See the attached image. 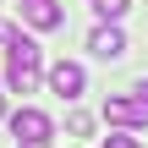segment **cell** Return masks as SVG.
I'll return each mask as SVG.
<instances>
[{
  "label": "cell",
  "instance_id": "obj_1",
  "mask_svg": "<svg viewBox=\"0 0 148 148\" xmlns=\"http://www.w3.org/2000/svg\"><path fill=\"white\" fill-rule=\"evenodd\" d=\"M38 71H44V49L22 33H11V55H5V82L11 93H33L38 88Z\"/></svg>",
  "mask_w": 148,
  "mask_h": 148
},
{
  "label": "cell",
  "instance_id": "obj_2",
  "mask_svg": "<svg viewBox=\"0 0 148 148\" xmlns=\"http://www.w3.org/2000/svg\"><path fill=\"white\" fill-rule=\"evenodd\" d=\"M104 121L137 132V126H148V99H137V93H115V99H104Z\"/></svg>",
  "mask_w": 148,
  "mask_h": 148
},
{
  "label": "cell",
  "instance_id": "obj_3",
  "mask_svg": "<svg viewBox=\"0 0 148 148\" xmlns=\"http://www.w3.org/2000/svg\"><path fill=\"white\" fill-rule=\"evenodd\" d=\"M11 132H16V143H49V132H55V121H49L44 110H33V104H22V110L11 115Z\"/></svg>",
  "mask_w": 148,
  "mask_h": 148
},
{
  "label": "cell",
  "instance_id": "obj_4",
  "mask_svg": "<svg viewBox=\"0 0 148 148\" xmlns=\"http://www.w3.org/2000/svg\"><path fill=\"white\" fill-rule=\"evenodd\" d=\"M88 49H93L99 60H121V55H126V33H121V22H99V27L88 33Z\"/></svg>",
  "mask_w": 148,
  "mask_h": 148
},
{
  "label": "cell",
  "instance_id": "obj_5",
  "mask_svg": "<svg viewBox=\"0 0 148 148\" xmlns=\"http://www.w3.org/2000/svg\"><path fill=\"white\" fill-rule=\"evenodd\" d=\"M49 88H55L60 99H77V93L88 88V71H82L77 60H55V66H49Z\"/></svg>",
  "mask_w": 148,
  "mask_h": 148
},
{
  "label": "cell",
  "instance_id": "obj_6",
  "mask_svg": "<svg viewBox=\"0 0 148 148\" xmlns=\"http://www.w3.org/2000/svg\"><path fill=\"white\" fill-rule=\"evenodd\" d=\"M22 22L38 27V33H49V27L66 22V11H60V0H22Z\"/></svg>",
  "mask_w": 148,
  "mask_h": 148
},
{
  "label": "cell",
  "instance_id": "obj_7",
  "mask_svg": "<svg viewBox=\"0 0 148 148\" xmlns=\"http://www.w3.org/2000/svg\"><path fill=\"white\" fill-rule=\"evenodd\" d=\"M93 11H99L104 22H121V16L132 11V0H93Z\"/></svg>",
  "mask_w": 148,
  "mask_h": 148
},
{
  "label": "cell",
  "instance_id": "obj_8",
  "mask_svg": "<svg viewBox=\"0 0 148 148\" xmlns=\"http://www.w3.org/2000/svg\"><path fill=\"white\" fill-rule=\"evenodd\" d=\"M88 126H93V121H88L82 110H71V115H66V132H71V137H88Z\"/></svg>",
  "mask_w": 148,
  "mask_h": 148
},
{
  "label": "cell",
  "instance_id": "obj_9",
  "mask_svg": "<svg viewBox=\"0 0 148 148\" xmlns=\"http://www.w3.org/2000/svg\"><path fill=\"white\" fill-rule=\"evenodd\" d=\"M104 148H137V137H126V132H110V137H104Z\"/></svg>",
  "mask_w": 148,
  "mask_h": 148
},
{
  "label": "cell",
  "instance_id": "obj_10",
  "mask_svg": "<svg viewBox=\"0 0 148 148\" xmlns=\"http://www.w3.org/2000/svg\"><path fill=\"white\" fill-rule=\"evenodd\" d=\"M11 33H16V27H11V22H0V44H11Z\"/></svg>",
  "mask_w": 148,
  "mask_h": 148
},
{
  "label": "cell",
  "instance_id": "obj_11",
  "mask_svg": "<svg viewBox=\"0 0 148 148\" xmlns=\"http://www.w3.org/2000/svg\"><path fill=\"white\" fill-rule=\"evenodd\" d=\"M132 93H137V99H148V77H143V82H137V88H132Z\"/></svg>",
  "mask_w": 148,
  "mask_h": 148
},
{
  "label": "cell",
  "instance_id": "obj_12",
  "mask_svg": "<svg viewBox=\"0 0 148 148\" xmlns=\"http://www.w3.org/2000/svg\"><path fill=\"white\" fill-rule=\"evenodd\" d=\"M22 148H49V143H22Z\"/></svg>",
  "mask_w": 148,
  "mask_h": 148
}]
</instances>
